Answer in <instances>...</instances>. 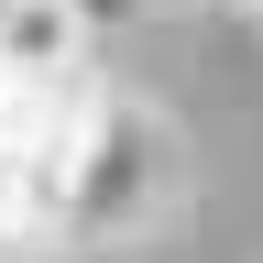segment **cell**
Listing matches in <instances>:
<instances>
[{"mask_svg":"<svg viewBox=\"0 0 263 263\" xmlns=\"http://www.w3.org/2000/svg\"><path fill=\"white\" fill-rule=\"evenodd\" d=\"M186 186V154H176V121L132 88H99L88 110V143L66 164V252H132L154 241V219L176 209Z\"/></svg>","mask_w":263,"mask_h":263,"instance_id":"cell-1","label":"cell"},{"mask_svg":"<svg viewBox=\"0 0 263 263\" xmlns=\"http://www.w3.org/2000/svg\"><path fill=\"white\" fill-rule=\"evenodd\" d=\"M0 66H11V77H77V66H99V55H88V33H77L66 0H11V22H0Z\"/></svg>","mask_w":263,"mask_h":263,"instance_id":"cell-2","label":"cell"},{"mask_svg":"<svg viewBox=\"0 0 263 263\" xmlns=\"http://www.w3.org/2000/svg\"><path fill=\"white\" fill-rule=\"evenodd\" d=\"M77 11V33H88V55H110V44H132V33L154 22V0H66Z\"/></svg>","mask_w":263,"mask_h":263,"instance_id":"cell-3","label":"cell"},{"mask_svg":"<svg viewBox=\"0 0 263 263\" xmlns=\"http://www.w3.org/2000/svg\"><path fill=\"white\" fill-rule=\"evenodd\" d=\"M0 88H11V66H0Z\"/></svg>","mask_w":263,"mask_h":263,"instance_id":"cell-4","label":"cell"},{"mask_svg":"<svg viewBox=\"0 0 263 263\" xmlns=\"http://www.w3.org/2000/svg\"><path fill=\"white\" fill-rule=\"evenodd\" d=\"M0 22H11V0H0Z\"/></svg>","mask_w":263,"mask_h":263,"instance_id":"cell-5","label":"cell"},{"mask_svg":"<svg viewBox=\"0 0 263 263\" xmlns=\"http://www.w3.org/2000/svg\"><path fill=\"white\" fill-rule=\"evenodd\" d=\"M252 11H263V0H252Z\"/></svg>","mask_w":263,"mask_h":263,"instance_id":"cell-6","label":"cell"}]
</instances>
